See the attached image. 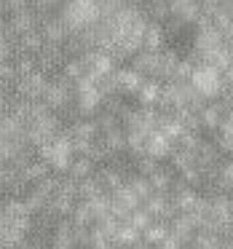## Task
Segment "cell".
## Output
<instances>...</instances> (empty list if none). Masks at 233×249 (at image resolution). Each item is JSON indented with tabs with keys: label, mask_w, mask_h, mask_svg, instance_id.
<instances>
[{
	"label": "cell",
	"mask_w": 233,
	"mask_h": 249,
	"mask_svg": "<svg viewBox=\"0 0 233 249\" xmlns=\"http://www.w3.org/2000/svg\"><path fill=\"white\" fill-rule=\"evenodd\" d=\"M59 17L72 33L89 30L102 19V0H65L59 6Z\"/></svg>",
	"instance_id": "obj_1"
},
{
	"label": "cell",
	"mask_w": 233,
	"mask_h": 249,
	"mask_svg": "<svg viewBox=\"0 0 233 249\" xmlns=\"http://www.w3.org/2000/svg\"><path fill=\"white\" fill-rule=\"evenodd\" d=\"M190 83H193L196 94L201 99H215L225 91V78L217 67L212 65H198L193 67V75H190Z\"/></svg>",
	"instance_id": "obj_2"
},
{
	"label": "cell",
	"mask_w": 233,
	"mask_h": 249,
	"mask_svg": "<svg viewBox=\"0 0 233 249\" xmlns=\"http://www.w3.org/2000/svg\"><path fill=\"white\" fill-rule=\"evenodd\" d=\"M40 156L49 166L54 169H72V158H75V147H72L70 137L59 134L54 142H49L46 147H40Z\"/></svg>",
	"instance_id": "obj_3"
},
{
	"label": "cell",
	"mask_w": 233,
	"mask_h": 249,
	"mask_svg": "<svg viewBox=\"0 0 233 249\" xmlns=\"http://www.w3.org/2000/svg\"><path fill=\"white\" fill-rule=\"evenodd\" d=\"M75 102V83L70 81L67 75H59L56 81L49 83V89H46V97H43V105L49 110H65L67 105Z\"/></svg>",
	"instance_id": "obj_4"
},
{
	"label": "cell",
	"mask_w": 233,
	"mask_h": 249,
	"mask_svg": "<svg viewBox=\"0 0 233 249\" xmlns=\"http://www.w3.org/2000/svg\"><path fill=\"white\" fill-rule=\"evenodd\" d=\"M169 11H172V19H177L182 24L201 22V17H204L201 0H172L169 3Z\"/></svg>",
	"instance_id": "obj_5"
},
{
	"label": "cell",
	"mask_w": 233,
	"mask_h": 249,
	"mask_svg": "<svg viewBox=\"0 0 233 249\" xmlns=\"http://www.w3.org/2000/svg\"><path fill=\"white\" fill-rule=\"evenodd\" d=\"M145 83V78L134 70V67H121L115 70V86H118V94H137Z\"/></svg>",
	"instance_id": "obj_6"
},
{
	"label": "cell",
	"mask_w": 233,
	"mask_h": 249,
	"mask_svg": "<svg viewBox=\"0 0 233 249\" xmlns=\"http://www.w3.org/2000/svg\"><path fill=\"white\" fill-rule=\"evenodd\" d=\"M163 30L158 22H150L147 24V33H145V49L147 51H163Z\"/></svg>",
	"instance_id": "obj_7"
},
{
	"label": "cell",
	"mask_w": 233,
	"mask_h": 249,
	"mask_svg": "<svg viewBox=\"0 0 233 249\" xmlns=\"http://www.w3.org/2000/svg\"><path fill=\"white\" fill-rule=\"evenodd\" d=\"M3 89H6V83L0 81V107H3Z\"/></svg>",
	"instance_id": "obj_8"
}]
</instances>
